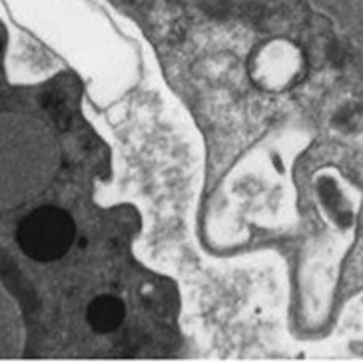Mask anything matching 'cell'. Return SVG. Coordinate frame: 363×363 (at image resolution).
<instances>
[{
	"label": "cell",
	"instance_id": "1",
	"mask_svg": "<svg viewBox=\"0 0 363 363\" xmlns=\"http://www.w3.org/2000/svg\"><path fill=\"white\" fill-rule=\"evenodd\" d=\"M76 240L72 216L60 208L44 206L28 214L16 230V242L34 262H54L66 256Z\"/></svg>",
	"mask_w": 363,
	"mask_h": 363
},
{
	"label": "cell",
	"instance_id": "2",
	"mask_svg": "<svg viewBox=\"0 0 363 363\" xmlns=\"http://www.w3.org/2000/svg\"><path fill=\"white\" fill-rule=\"evenodd\" d=\"M124 318H126L124 301L110 294H102L92 299L86 310V320L96 333H110L118 330Z\"/></svg>",
	"mask_w": 363,
	"mask_h": 363
},
{
	"label": "cell",
	"instance_id": "3",
	"mask_svg": "<svg viewBox=\"0 0 363 363\" xmlns=\"http://www.w3.org/2000/svg\"><path fill=\"white\" fill-rule=\"evenodd\" d=\"M0 48H2V43H0Z\"/></svg>",
	"mask_w": 363,
	"mask_h": 363
}]
</instances>
